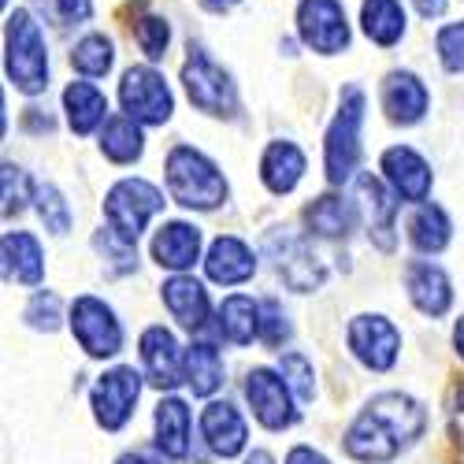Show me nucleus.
Here are the masks:
<instances>
[{
	"instance_id": "f03ea898",
	"label": "nucleus",
	"mask_w": 464,
	"mask_h": 464,
	"mask_svg": "<svg viewBox=\"0 0 464 464\" xmlns=\"http://www.w3.org/2000/svg\"><path fill=\"white\" fill-rule=\"evenodd\" d=\"M168 189L182 208L208 212L227 201V182H223L219 168L189 145H175L168 152Z\"/></svg>"
},
{
	"instance_id": "5701e85b",
	"label": "nucleus",
	"mask_w": 464,
	"mask_h": 464,
	"mask_svg": "<svg viewBox=\"0 0 464 464\" xmlns=\"http://www.w3.org/2000/svg\"><path fill=\"white\" fill-rule=\"evenodd\" d=\"M304 175V152L294 141H272L260 160V179L272 193H290Z\"/></svg>"
},
{
	"instance_id": "c756f323",
	"label": "nucleus",
	"mask_w": 464,
	"mask_h": 464,
	"mask_svg": "<svg viewBox=\"0 0 464 464\" xmlns=\"http://www.w3.org/2000/svg\"><path fill=\"white\" fill-rule=\"evenodd\" d=\"M361 19H364V34L375 45H394L405 34V12L398 0H364Z\"/></svg>"
},
{
	"instance_id": "1a4fd4ad",
	"label": "nucleus",
	"mask_w": 464,
	"mask_h": 464,
	"mask_svg": "<svg viewBox=\"0 0 464 464\" xmlns=\"http://www.w3.org/2000/svg\"><path fill=\"white\" fill-rule=\"evenodd\" d=\"M120 101H123V111L138 123H168L171 111H175L164 74H157L152 67H130L123 74Z\"/></svg>"
},
{
	"instance_id": "0eeeda50",
	"label": "nucleus",
	"mask_w": 464,
	"mask_h": 464,
	"mask_svg": "<svg viewBox=\"0 0 464 464\" xmlns=\"http://www.w3.org/2000/svg\"><path fill=\"white\" fill-rule=\"evenodd\" d=\"M264 253L276 260L279 267V276L286 279L290 290L297 294H308V290H316L324 283V260L313 253V246H308L304 238L290 235V230H267V238H264Z\"/></svg>"
},
{
	"instance_id": "a211bd4d",
	"label": "nucleus",
	"mask_w": 464,
	"mask_h": 464,
	"mask_svg": "<svg viewBox=\"0 0 464 464\" xmlns=\"http://www.w3.org/2000/svg\"><path fill=\"white\" fill-rule=\"evenodd\" d=\"M141 364L157 391H171V386H179V379H186L179 368V345L164 327H149L141 334Z\"/></svg>"
},
{
	"instance_id": "412c9836",
	"label": "nucleus",
	"mask_w": 464,
	"mask_h": 464,
	"mask_svg": "<svg viewBox=\"0 0 464 464\" xmlns=\"http://www.w3.org/2000/svg\"><path fill=\"white\" fill-rule=\"evenodd\" d=\"M198 253H201V230L193 223H168V227H160V235L152 238V260L160 267H171V272L193 267Z\"/></svg>"
},
{
	"instance_id": "6ab92c4d",
	"label": "nucleus",
	"mask_w": 464,
	"mask_h": 464,
	"mask_svg": "<svg viewBox=\"0 0 464 464\" xmlns=\"http://www.w3.org/2000/svg\"><path fill=\"white\" fill-rule=\"evenodd\" d=\"M205 272H208V279L219 283V286H235V283L253 279L256 260H253V253H249V246H246L242 238L223 235V238H216L212 249H208Z\"/></svg>"
},
{
	"instance_id": "393cba45",
	"label": "nucleus",
	"mask_w": 464,
	"mask_h": 464,
	"mask_svg": "<svg viewBox=\"0 0 464 464\" xmlns=\"http://www.w3.org/2000/svg\"><path fill=\"white\" fill-rule=\"evenodd\" d=\"M157 450L171 460L189 453V409L182 398H164L157 405Z\"/></svg>"
},
{
	"instance_id": "f8f14e48",
	"label": "nucleus",
	"mask_w": 464,
	"mask_h": 464,
	"mask_svg": "<svg viewBox=\"0 0 464 464\" xmlns=\"http://www.w3.org/2000/svg\"><path fill=\"white\" fill-rule=\"evenodd\" d=\"M286 375H276L267 368H253L249 379H246V398L256 412V420L264 423L267 431H283L297 420V409L290 401V391H286Z\"/></svg>"
},
{
	"instance_id": "58836bf2",
	"label": "nucleus",
	"mask_w": 464,
	"mask_h": 464,
	"mask_svg": "<svg viewBox=\"0 0 464 464\" xmlns=\"http://www.w3.org/2000/svg\"><path fill=\"white\" fill-rule=\"evenodd\" d=\"M26 324L37 331H56L60 327V297L56 294H34L26 304Z\"/></svg>"
},
{
	"instance_id": "b1692460",
	"label": "nucleus",
	"mask_w": 464,
	"mask_h": 464,
	"mask_svg": "<svg viewBox=\"0 0 464 464\" xmlns=\"http://www.w3.org/2000/svg\"><path fill=\"white\" fill-rule=\"evenodd\" d=\"M5 272L8 279L15 276L23 286H37L45 279V253L34 235H26V230L5 235Z\"/></svg>"
},
{
	"instance_id": "79ce46f5",
	"label": "nucleus",
	"mask_w": 464,
	"mask_h": 464,
	"mask_svg": "<svg viewBox=\"0 0 464 464\" xmlns=\"http://www.w3.org/2000/svg\"><path fill=\"white\" fill-rule=\"evenodd\" d=\"M279 368H283V375L290 379V386L297 391V398H301V401H313V391H316V382H313V364H308L301 353H286Z\"/></svg>"
},
{
	"instance_id": "473e14b6",
	"label": "nucleus",
	"mask_w": 464,
	"mask_h": 464,
	"mask_svg": "<svg viewBox=\"0 0 464 464\" xmlns=\"http://www.w3.org/2000/svg\"><path fill=\"white\" fill-rule=\"evenodd\" d=\"M111 60H115V53H111V42H108L104 34L82 37V42L74 45V53H71V63L79 67L82 74H90V79H97V74H108L111 71Z\"/></svg>"
},
{
	"instance_id": "c9c22d12",
	"label": "nucleus",
	"mask_w": 464,
	"mask_h": 464,
	"mask_svg": "<svg viewBox=\"0 0 464 464\" xmlns=\"http://www.w3.org/2000/svg\"><path fill=\"white\" fill-rule=\"evenodd\" d=\"M134 37H138V45H141V53H145L149 60H164L171 30H168V23H164V19L145 15V19H138V23H134Z\"/></svg>"
},
{
	"instance_id": "20e7f679",
	"label": "nucleus",
	"mask_w": 464,
	"mask_h": 464,
	"mask_svg": "<svg viewBox=\"0 0 464 464\" xmlns=\"http://www.w3.org/2000/svg\"><path fill=\"white\" fill-rule=\"evenodd\" d=\"M361 123H364V93L350 86L342 93L338 115L327 130V179L342 186L345 179H353L357 160H361Z\"/></svg>"
},
{
	"instance_id": "c85d7f7f",
	"label": "nucleus",
	"mask_w": 464,
	"mask_h": 464,
	"mask_svg": "<svg viewBox=\"0 0 464 464\" xmlns=\"http://www.w3.org/2000/svg\"><path fill=\"white\" fill-rule=\"evenodd\" d=\"M63 108H67V120H71V130L74 134H90L108 111V101L97 86L90 82H71L63 90Z\"/></svg>"
},
{
	"instance_id": "49530a36",
	"label": "nucleus",
	"mask_w": 464,
	"mask_h": 464,
	"mask_svg": "<svg viewBox=\"0 0 464 464\" xmlns=\"http://www.w3.org/2000/svg\"><path fill=\"white\" fill-rule=\"evenodd\" d=\"M453 405H457V409L464 412V375H460V379L453 382Z\"/></svg>"
},
{
	"instance_id": "2eb2a0df",
	"label": "nucleus",
	"mask_w": 464,
	"mask_h": 464,
	"mask_svg": "<svg viewBox=\"0 0 464 464\" xmlns=\"http://www.w3.org/2000/svg\"><path fill=\"white\" fill-rule=\"evenodd\" d=\"M357 208L368 219V235L375 238L379 249H394V216H398V201L382 189L379 179L372 175H357Z\"/></svg>"
},
{
	"instance_id": "4be33fe9",
	"label": "nucleus",
	"mask_w": 464,
	"mask_h": 464,
	"mask_svg": "<svg viewBox=\"0 0 464 464\" xmlns=\"http://www.w3.org/2000/svg\"><path fill=\"white\" fill-rule=\"evenodd\" d=\"M164 304L186 331H201L208 324V294L189 276H175L164 283Z\"/></svg>"
},
{
	"instance_id": "9d476101",
	"label": "nucleus",
	"mask_w": 464,
	"mask_h": 464,
	"mask_svg": "<svg viewBox=\"0 0 464 464\" xmlns=\"http://www.w3.org/2000/svg\"><path fill=\"white\" fill-rule=\"evenodd\" d=\"M141 394V375L134 368H111L93 386V416L104 431H120L130 420Z\"/></svg>"
},
{
	"instance_id": "ea45409f",
	"label": "nucleus",
	"mask_w": 464,
	"mask_h": 464,
	"mask_svg": "<svg viewBox=\"0 0 464 464\" xmlns=\"http://www.w3.org/2000/svg\"><path fill=\"white\" fill-rule=\"evenodd\" d=\"M30 201V179L15 164H5V216H19Z\"/></svg>"
},
{
	"instance_id": "f3484780",
	"label": "nucleus",
	"mask_w": 464,
	"mask_h": 464,
	"mask_svg": "<svg viewBox=\"0 0 464 464\" xmlns=\"http://www.w3.org/2000/svg\"><path fill=\"white\" fill-rule=\"evenodd\" d=\"M201 435L208 442L212 453L219 457H238L246 450V420L235 405H227V401H212L205 412H201Z\"/></svg>"
},
{
	"instance_id": "f704fd0d",
	"label": "nucleus",
	"mask_w": 464,
	"mask_h": 464,
	"mask_svg": "<svg viewBox=\"0 0 464 464\" xmlns=\"http://www.w3.org/2000/svg\"><path fill=\"white\" fill-rule=\"evenodd\" d=\"M34 201H37V212H42V223L53 230V235H67L71 230V208L63 201V193L49 182V186H37Z\"/></svg>"
},
{
	"instance_id": "72a5a7b5",
	"label": "nucleus",
	"mask_w": 464,
	"mask_h": 464,
	"mask_svg": "<svg viewBox=\"0 0 464 464\" xmlns=\"http://www.w3.org/2000/svg\"><path fill=\"white\" fill-rule=\"evenodd\" d=\"M93 249L101 253V256H108V267H111V276H127V272H134L138 267V249H134V242H127L123 235H115V230L108 227H101L97 235H93Z\"/></svg>"
},
{
	"instance_id": "37998d69",
	"label": "nucleus",
	"mask_w": 464,
	"mask_h": 464,
	"mask_svg": "<svg viewBox=\"0 0 464 464\" xmlns=\"http://www.w3.org/2000/svg\"><path fill=\"white\" fill-rule=\"evenodd\" d=\"M286 464H331V460L324 453H316L313 446H294L290 457H286Z\"/></svg>"
},
{
	"instance_id": "f257e3e1",
	"label": "nucleus",
	"mask_w": 464,
	"mask_h": 464,
	"mask_svg": "<svg viewBox=\"0 0 464 464\" xmlns=\"http://www.w3.org/2000/svg\"><path fill=\"white\" fill-rule=\"evenodd\" d=\"M423 428H428V412L420 409V401L409 394H379L345 431V453L368 464L391 460L416 442Z\"/></svg>"
},
{
	"instance_id": "de8ad7c7",
	"label": "nucleus",
	"mask_w": 464,
	"mask_h": 464,
	"mask_svg": "<svg viewBox=\"0 0 464 464\" xmlns=\"http://www.w3.org/2000/svg\"><path fill=\"white\" fill-rule=\"evenodd\" d=\"M453 342H457V353L464 357V316H460V324H457V331H453Z\"/></svg>"
},
{
	"instance_id": "aec40b11",
	"label": "nucleus",
	"mask_w": 464,
	"mask_h": 464,
	"mask_svg": "<svg viewBox=\"0 0 464 464\" xmlns=\"http://www.w3.org/2000/svg\"><path fill=\"white\" fill-rule=\"evenodd\" d=\"M382 108L394 123L409 127V123L423 120V111H428V90H423V82L416 79V74L394 71L391 79L382 82Z\"/></svg>"
},
{
	"instance_id": "7c9ffc66",
	"label": "nucleus",
	"mask_w": 464,
	"mask_h": 464,
	"mask_svg": "<svg viewBox=\"0 0 464 464\" xmlns=\"http://www.w3.org/2000/svg\"><path fill=\"white\" fill-rule=\"evenodd\" d=\"M409 238L420 253H442L450 246V219L439 205H420L409 219Z\"/></svg>"
},
{
	"instance_id": "39448f33",
	"label": "nucleus",
	"mask_w": 464,
	"mask_h": 464,
	"mask_svg": "<svg viewBox=\"0 0 464 464\" xmlns=\"http://www.w3.org/2000/svg\"><path fill=\"white\" fill-rule=\"evenodd\" d=\"M164 208V193L145 182V179H123L108 189L104 198V219L115 235H123L127 242H138L145 223Z\"/></svg>"
},
{
	"instance_id": "e433bc0d",
	"label": "nucleus",
	"mask_w": 464,
	"mask_h": 464,
	"mask_svg": "<svg viewBox=\"0 0 464 464\" xmlns=\"http://www.w3.org/2000/svg\"><path fill=\"white\" fill-rule=\"evenodd\" d=\"M260 338H264V345H272V350H279V345L290 338L286 313H283V304L276 297H267L260 304Z\"/></svg>"
},
{
	"instance_id": "c03bdc74",
	"label": "nucleus",
	"mask_w": 464,
	"mask_h": 464,
	"mask_svg": "<svg viewBox=\"0 0 464 464\" xmlns=\"http://www.w3.org/2000/svg\"><path fill=\"white\" fill-rule=\"evenodd\" d=\"M416 8L423 19H439L446 12V0H416Z\"/></svg>"
},
{
	"instance_id": "4c0bfd02",
	"label": "nucleus",
	"mask_w": 464,
	"mask_h": 464,
	"mask_svg": "<svg viewBox=\"0 0 464 464\" xmlns=\"http://www.w3.org/2000/svg\"><path fill=\"white\" fill-rule=\"evenodd\" d=\"M37 8H42L56 26H79L93 15L90 0H34Z\"/></svg>"
},
{
	"instance_id": "423d86ee",
	"label": "nucleus",
	"mask_w": 464,
	"mask_h": 464,
	"mask_svg": "<svg viewBox=\"0 0 464 464\" xmlns=\"http://www.w3.org/2000/svg\"><path fill=\"white\" fill-rule=\"evenodd\" d=\"M182 82H186L189 101L201 111L223 115V120H230V115L238 111V93H235L230 74L223 67H216L201 49H189V60L182 63Z\"/></svg>"
},
{
	"instance_id": "a19ab883",
	"label": "nucleus",
	"mask_w": 464,
	"mask_h": 464,
	"mask_svg": "<svg viewBox=\"0 0 464 464\" xmlns=\"http://www.w3.org/2000/svg\"><path fill=\"white\" fill-rule=\"evenodd\" d=\"M439 60L446 71H464V23L439 30Z\"/></svg>"
},
{
	"instance_id": "dca6fc26",
	"label": "nucleus",
	"mask_w": 464,
	"mask_h": 464,
	"mask_svg": "<svg viewBox=\"0 0 464 464\" xmlns=\"http://www.w3.org/2000/svg\"><path fill=\"white\" fill-rule=\"evenodd\" d=\"M382 171H386V179H391L398 198H405V201H423V198H428L431 168H428V160H423L420 152H412L405 145L386 149L382 152Z\"/></svg>"
},
{
	"instance_id": "cd10ccee",
	"label": "nucleus",
	"mask_w": 464,
	"mask_h": 464,
	"mask_svg": "<svg viewBox=\"0 0 464 464\" xmlns=\"http://www.w3.org/2000/svg\"><path fill=\"white\" fill-rule=\"evenodd\" d=\"M219 331L227 342L235 345H249L253 338H260V304L246 294H235L219 304Z\"/></svg>"
},
{
	"instance_id": "2f4dec72",
	"label": "nucleus",
	"mask_w": 464,
	"mask_h": 464,
	"mask_svg": "<svg viewBox=\"0 0 464 464\" xmlns=\"http://www.w3.org/2000/svg\"><path fill=\"white\" fill-rule=\"evenodd\" d=\"M101 149H104V157L115 160V164L138 160L141 149H145V138H141V130H138V120H130V115L108 120V123H104V134H101Z\"/></svg>"
},
{
	"instance_id": "6e6552de",
	"label": "nucleus",
	"mask_w": 464,
	"mask_h": 464,
	"mask_svg": "<svg viewBox=\"0 0 464 464\" xmlns=\"http://www.w3.org/2000/svg\"><path fill=\"white\" fill-rule=\"evenodd\" d=\"M71 331L90 357H115L123 350V327L115 313L97 297H79L71 304Z\"/></svg>"
},
{
	"instance_id": "9b49d317",
	"label": "nucleus",
	"mask_w": 464,
	"mask_h": 464,
	"mask_svg": "<svg viewBox=\"0 0 464 464\" xmlns=\"http://www.w3.org/2000/svg\"><path fill=\"white\" fill-rule=\"evenodd\" d=\"M297 26H301L304 42L324 56L342 53L350 45V26H345V12L338 0H301Z\"/></svg>"
},
{
	"instance_id": "a878e982",
	"label": "nucleus",
	"mask_w": 464,
	"mask_h": 464,
	"mask_svg": "<svg viewBox=\"0 0 464 464\" xmlns=\"http://www.w3.org/2000/svg\"><path fill=\"white\" fill-rule=\"evenodd\" d=\"M304 223L320 238H345L357 223V205L345 198H334V193H324V198H316L304 208Z\"/></svg>"
},
{
	"instance_id": "8fccbe9b",
	"label": "nucleus",
	"mask_w": 464,
	"mask_h": 464,
	"mask_svg": "<svg viewBox=\"0 0 464 464\" xmlns=\"http://www.w3.org/2000/svg\"><path fill=\"white\" fill-rule=\"evenodd\" d=\"M115 464H149V460H145V457H138V453H127V457H120Z\"/></svg>"
},
{
	"instance_id": "4468645a",
	"label": "nucleus",
	"mask_w": 464,
	"mask_h": 464,
	"mask_svg": "<svg viewBox=\"0 0 464 464\" xmlns=\"http://www.w3.org/2000/svg\"><path fill=\"white\" fill-rule=\"evenodd\" d=\"M405 286H409V297L412 304L420 308L423 316H446L450 313V301H453V290H450V279L439 264H428V260H412L405 267Z\"/></svg>"
},
{
	"instance_id": "a18cd8bd",
	"label": "nucleus",
	"mask_w": 464,
	"mask_h": 464,
	"mask_svg": "<svg viewBox=\"0 0 464 464\" xmlns=\"http://www.w3.org/2000/svg\"><path fill=\"white\" fill-rule=\"evenodd\" d=\"M201 5H205L208 12H219V15H223V12H230V8H235L238 0H201Z\"/></svg>"
},
{
	"instance_id": "ddd939ff",
	"label": "nucleus",
	"mask_w": 464,
	"mask_h": 464,
	"mask_svg": "<svg viewBox=\"0 0 464 464\" xmlns=\"http://www.w3.org/2000/svg\"><path fill=\"white\" fill-rule=\"evenodd\" d=\"M350 350L372 372H386V368H394V361H398L401 334H398V327L391 320H382V316H357L350 324Z\"/></svg>"
},
{
	"instance_id": "09e8293b",
	"label": "nucleus",
	"mask_w": 464,
	"mask_h": 464,
	"mask_svg": "<svg viewBox=\"0 0 464 464\" xmlns=\"http://www.w3.org/2000/svg\"><path fill=\"white\" fill-rule=\"evenodd\" d=\"M246 464H276V460H272V453H264V450H256V453H253V457H249Z\"/></svg>"
},
{
	"instance_id": "7ed1b4c3",
	"label": "nucleus",
	"mask_w": 464,
	"mask_h": 464,
	"mask_svg": "<svg viewBox=\"0 0 464 464\" xmlns=\"http://www.w3.org/2000/svg\"><path fill=\"white\" fill-rule=\"evenodd\" d=\"M8 79L23 93H42L49 86V53L42 26L23 8L8 15Z\"/></svg>"
},
{
	"instance_id": "bb28decb",
	"label": "nucleus",
	"mask_w": 464,
	"mask_h": 464,
	"mask_svg": "<svg viewBox=\"0 0 464 464\" xmlns=\"http://www.w3.org/2000/svg\"><path fill=\"white\" fill-rule=\"evenodd\" d=\"M182 375L189 382V391L198 398H208L223 386V361H219V350L208 342H193L186 350V361H182Z\"/></svg>"
}]
</instances>
